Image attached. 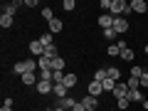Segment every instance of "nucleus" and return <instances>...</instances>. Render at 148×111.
I'll return each mask as SVG.
<instances>
[{
	"mask_svg": "<svg viewBox=\"0 0 148 111\" xmlns=\"http://www.w3.org/2000/svg\"><path fill=\"white\" fill-rule=\"evenodd\" d=\"M12 72L15 74H27V72H40V67H37V59H22V62H17L15 67H12Z\"/></svg>",
	"mask_w": 148,
	"mask_h": 111,
	"instance_id": "obj_1",
	"label": "nucleus"
},
{
	"mask_svg": "<svg viewBox=\"0 0 148 111\" xmlns=\"http://www.w3.org/2000/svg\"><path fill=\"white\" fill-rule=\"evenodd\" d=\"M131 10V3H126V0H114V5H111V15L114 17H126Z\"/></svg>",
	"mask_w": 148,
	"mask_h": 111,
	"instance_id": "obj_2",
	"label": "nucleus"
},
{
	"mask_svg": "<svg viewBox=\"0 0 148 111\" xmlns=\"http://www.w3.org/2000/svg\"><path fill=\"white\" fill-rule=\"evenodd\" d=\"M27 49H30V54H32L35 59H40V57L45 54V45L40 42V40H32V42L27 45Z\"/></svg>",
	"mask_w": 148,
	"mask_h": 111,
	"instance_id": "obj_3",
	"label": "nucleus"
},
{
	"mask_svg": "<svg viewBox=\"0 0 148 111\" xmlns=\"http://www.w3.org/2000/svg\"><path fill=\"white\" fill-rule=\"evenodd\" d=\"M128 20L126 17H114V30H116V35H126L128 32Z\"/></svg>",
	"mask_w": 148,
	"mask_h": 111,
	"instance_id": "obj_4",
	"label": "nucleus"
},
{
	"mask_svg": "<svg viewBox=\"0 0 148 111\" xmlns=\"http://www.w3.org/2000/svg\"><path fill=\"white\" fill-rule=\"evenodd\" d=\"M111 96H114V99H126V96H128V84H126V82H119V84H116V89H114V91H111Z\"/></svg>",
	"mask_w": 148,
	"mask_h": 111,
	"instance_id": "obj_5",
	"label": "nucleus"
},
{
	"mask_svg": "<svg viewBox=\"0 0 148 111\" xmlns=\"http://www.w3.org/2000/svg\"><path fill=\"white\" fill-rule=\"evenodd\" d=\"M20 79H22V86H37L40 74H37V72H27V74H22Z\"/></svg>",
	"mask_w": 148,
	"mask_h": 111,
	"instance_id": "obj_6",
	"label": "nucleus"
},
{
	"mask_svg": "<svg viewBox=\"0 0 148 111\" xmlns=\"http://www.w3.org/2000/svg\"><path fill=\"white\" fill-rule=\"evenodd\" d=\"M35 89L40 91L42 96H47V94H52V91H54V82H45V79H40V82H37V86H35Z\"/></svg>",
	"mask_w": 148,
	"mask_h": 111,
	"instance_id": "obj_7",
	"label": "nucleus"
},
{
	"mask_svg": "<svg viewBox=\"0 0 148 111\" xmlns=\"http://www.w3.org/2000/svg\"><path fill=\"white\" fill-rule=\"evenodd\" d=\"M101 91H104V84H101V82L91 79L89 84H86V94H91V96H101Z\"/></svg>",
	"mask_w": 148,
	"mask_h": 111,
	"instance_id": "obj_8",
	"label": "nucleus"
},
{
	"mask_svg": "<svg viewBox=\"0 0 148 111\" xmlns=\"http://www.w3.org/2000/svg\"><path fill=\"white\" fill-rule=\"evenodd\" d=\"M99 27H101V30L114 27V15H111V12H101V15H99Z\"/></svg>",
	"mask_w": 148,
	"mask_h": 111,
	"instance_id": "obj_9",
	"label": "nucleus"
},
{
	"mask_svg": "<svg viewBox=\"0 0 148 111\" xmlns=\"http://www.w3.org/2000/svg\"><path fill=\"white\" fill-rule=\"evenodd\" d=\"M77 104H79V99H74V96H64V99H59V101H57V104H54V106H62V109L72 111V109H74V106H77Z\"/></svg>",
	"mask_w": 148,
	"mask_h": 111,
	"instance_id": "obj_10",
	"label": "nucleus"
},
{
	"mask_svg": "<svg viewBox=\"0 0 148 111\" xmlns=\"http://www.w3.org/2000/svg\"><path fill=\"white\" fill-rule=\"evenodd\" d=\"M79 101L86 106V109H99V96H91V94H86V96H82Z\"/></svg>",
	"mask_w": 148,
	"mask_h": 111,
	"instance_id": "obj_11",
	"label": "nucleus"
},
{
	"mask_svg": "<svg viewBox=\"0 0 148 111\" xmlns=\"http://www.w3.org/2000/svg\"><path fill=\"white\" fill-rule=\"evenodd\" d=\"M131 104H143V91L141 89H128V96H126Z\"/></svg>",
	"mask_w": 148,
	"mask_h": 111,
	"instance_id": "obj_12",
	"label": "nucleus"
},
{
	"mask_svg": "<svg viewBox=\"0 0 148 111\" xmlns=\"http://www.w3.org/2000/svg\"><path fill=\"white\" fill-rule=\"evenodd\" d=\"M77 84H79V77H77L74 72H67V74H64V86H67V89H74Z\"/></svg>",
	"mask_w": 148,
	"mask_h": 111,
	"instance_id": "obj_13",
	"label": "nucleus"
},
{
	"mask_svg": "<svg viewBox=\"0 0 148 111\" xmlns=\"http://www.w3.org/2000/svg\"><path fill=\"white\" fill-rule=\"evenodd\" d=\"M131 10H133V12H138V15H143V12L148 10L146 0H131Z\"/></svg>",
	"mask_w": 148,
	"mask_h": 111,
	"instance_id": "obj_14",
	"label": "nucleus"
},
{
	"mask_svg": "<svg viewBox=\"0 0 148 111\" xmlns=\"http://www.w3.org/2000/svg\"><path fill=\"white\" fill-rule=\"evenodd\" d=\"M106 79L121 82V69H119V67H106Z\"/></svg>",
	"mask_w": 148,
	"mask_h": 111,
	"instance_id": "obj_15",
	"label": "nucleus"
},
{
	"mask_svg": "<svg viewBox=\"0 0 148 111\" xmlns=\"http://www.w3.org/2000/svg\"><path fill=\"white\" fill-rule=\"evenodd\" d=\"M37 40H40V42H42L45 45V47H52V45H54V35H52V32H42V35H40V37H37Z\"/></svg>",
	"mask_w": 148,
	"mask_h": 111,
	"instance_id": "obj_16",
	"label": "nucleus"
},
{
	"mask_svg": "<svg viewBox=\"0 0 148 111\" xmlns=\"http://www.w3.org/2000/svg\"><path fill=\"white\" fill-rule=\"evenodd\" d=\"M52 94L57 96V99H64V96H69V89L64 86V82H62V84H54V91H52Z\"/></svg>",
	"mask_w": 148,
	"mask_h": 111,
	"instance_id": "obj_17",
	"label": "nucleus"
},
{
	"mask_svg": "<svg viewBox=\"0 0 148 111\" xmlns=\"http://www.w3.org/2000/svg\"><path fill=\"white\" fill-rule=\"evenodd\" d=\"M64 30V22L59 20V17H54L52 22H49V32H52V35H57V32H62Z\"/></svg>",
	"mask_w": 148,
	"mask_h": 111,
	"instance_id": "obj_18",
	"label": "nucleus"
},
{
	"mask_svg": "<svg viewBox=\"0 0 148 111\" xmlns=\"http://www.w3.org/2000/svg\"><path fill=\"white\" fill-rule=\"evenodd\" d=\"M20 5H22L20 0H15V3H8L3 12H5V15H12V17H15V12H17V8H20Z\"/></svg>",
	"mask_w": 148,
	"mask_h": 111,
	"instance_id": "obj_19",
	"label": "nucleus"
},
{
	"mask_svg": "<svg viewBox=\"0 0 148 111\" xmlns=\"http://www.w3.org/2000/svg\"><path fill=\"white\" fill-rule=\"evenodd\" d=\"M121 59L123 62H133V59H136V52H133L131 47H123L121 49Z\"/></svg>",
	"mask_w": 148,
	"mask_h": 111,
	"instance_id": "obj_20",
	"label": "nucleus"
},
{
	"mask_svg": "<svg viewBox=\"0 0 148 111\" xmlns=\"http://www.w3.org/2000/svg\"><path fill=\"white\" fill-rule=\"evenodd\" d=\"M12 22H15L12 15H5V12L0 15V27H5V30H8V27H12Z\"/></svg>",
	"mask_w": 148,
	"mask_h": 111,
	"instance_id": "obj_21",
	"label": "nucleus"
},
{
	"mask_svg": "<svg viewBox=\"0 0 148 111\" xmlns=\"http://www.w3.org/2000/svg\"><path fill=\"white\" fill-rule=\"evenodd\" d=\"M37 67H40V69H52V59H49V57H45V54H42V57L37 59Z\"/></svg>",
	"mask_w": 148,
	"mask_h": 111,
	"instance_id": "obj_22",
	"label": "nucleus"
},
{
	"mask_svg": "<svg viewBox=\"0 0 148 111\" xmlns=\"http://www.w3.org/2000/svg\"><path fill=\"white\" fill-rule=\"evenodd\" d=\"M64 67H67V62H64V57H57V59L52 62V69H54V72H64Z\"/></svg>",
	"mask_w": 148,
	"mask_h": 111,
	"instance_id": "obj_23",
	"label": "nucleus"
},
{
	"mask_svg": "<svg viewBox=\"0 0 148 111\" xmlns=\"http://www.w3.org/2000/svg\"><path fill=\"white\" fill-rule=\"evenodd\" d=\"M45 57H49V59L54 62V59L59 57V54H57V47H54V45H52V47H45Z\"/></svg>",
	"mask_w": 148,
	"mask_h": 111,
	"instance_id": "obj_24",
	"label": "nucleus"
},
{
	"mask_svg": "<svg viewBox=\"0 0 148 111\" xmlns=\"http://www.w3.org/2000/svg\"><path fill=\"white\" fill-rule=\"evenodd\" d=\"M114 37H116V30H114V27L104 30V40H106V42H111V45H114Z\"/></svg>",
	"mask_w": 148,
	"mask_h": 111,
	"instance_id": "obj_25",
	"label": "nucleus"
},
{
	"mask_svg": "<svg viewBox=\"0 0 148 111\" xmlns=\"http://www.w3.org/2000/svg\"><path fill=\"white\" fill-rule=\"evenodd\" d=\"M101 84H104V91H114V89H116V84H119V82H114V79H104Z\"/></svg>",
	"mask_w": 148,
	"mask_h": 111,
	"instance_id": "obj_26",
	"label": "nucleus"
},
{
	"mask_svg": "<svg viewBox=\"0 0 148 111\" xmlns=\"http://www.w3.org/2000/svg\"><path fill=\"white\" fill-rule=\"evenodd\" d=\"M42 20H47V22H52V20H54L52 8H42Z\"/></svg>",
	"mask_w": 148,
	"mask_h": 111,
	"instance_id": "obj_27",
	"label": "nucleus"
},
{
	"mask_svg": "<svg viewBox=\"0 0 148 111\" xmlns=\"http://www.w3.org/2000/svg\"><path fill=\"white\" fill-rule=\"evenodd\" d=\"M94 79H96V82H104V79H106V67H99V69H96V72H94Z\"/></svg>",
	"mask_w": 148,
	"mask_h": 111,
	"instance_id": "obj_28",
	"label": "nucleus"
},
{
	"mask_svg": "<svg viewBox=\"0 0 148 111\" xmlns=\"http://www.w3.org/2000/svg\"><path fill=\"white\" fill-rule=\"evenodd\" d=\"M126 84H128V89H141V82H138L136 77H128V79H126Z\"/></svg>",
	"mask_w": 148,
	"mask_h": 111,
	"instance_id": "obj_29",
	"label": "nucleus"
},
{
	"mask_svg": "<svg viewBox=\"0 0 148 111\" xmlns=\"http://www.w3.org/2000/svg\"><path fill=\"white\" fill-rule=\"evenodd\" d=\"M128 106H131V101H128V99H119L116 101V109H121V111H128Z\"/></svg>",
	"mask_w": 148,
	"mask_h": 111,
	"instance_id": "obj_30",
	"label": "nucleus"
},
{
	"mask_svg": "<svg viewBox=\"0 0 148 111\" xmlns=\"http://www.w3.org/2000/svg\"><path fill=\"white\" fill-rule=\"evenodd\" d=\"M62 8H64V12H72L74 8H77V3H74V0H64V3H62Z\"/></svg>",
	"mask_w": 148,
	"mask_h": 111,
	"instance_id": "obj_31",
	"label": "nucleus"
},
{
	"mask_svg": "<svg viewBox=\"0 0 148 111\" xmlns=\"http://www.w3.org/2000/svg\"><path fill=\"white\" fill-rule=\"evenodd\" d=\"M52 82H54V84H62V82H64V72H54Z\"/></svg>",
	"mask_w": 148,
	"mask_h": 111,
	"instance_id": "obj_32",
	"label": "nucleus"
},
{
	"mask_svg": "<svg viewBox=\"0 0 148 111\" xmlns=\"http://www.w3.org/2000/svg\"><path fill=\"white\" fill-rule=\"evenodd\" d=\"M138 82H141V89H148V72H143Z\"/></svg>",
	"mask_w": 148,
	"mask_h": 111,
	"instance_id": "obj_33",
	"label": "nucleus"
},
{
	"mask_svg": "<svg viewBox=\"0 0 148 111\" xmlns=\"http://www.w3.org/2000/svg\"><path fill=\"white\" fill-rule=\"evenodd\" d=\"M141 74H143V69H141V67H131V77H136V79H141Z\"/></svg>",
	"mask_w": 148,
	"mask_h": 111,
	"instance_id": "obj_34",
	"label": "nucleus"
},
{
	"mask_svg": "<svg viewBox=\"0 0 148 111\" xmlns=\"http://www.w3.org/2000/svg\"><path fill=\"white\" fill-rule=\"evenodd\" d=\"M22 5H25V8H37V0H25Z\"/></svg>",
	"mask_w": 148,
	"mask_h": 111,
	"instance_id": "obj_35",
	"label": "nucleus"
},
{
	"mask_svg": "<svg viewBox=\"0 0 148 111\" xmlns=\"http://www.w3.org/2000/svg\"><path fill=\"white\" fill-rule=\"evenodd\" d=\"M72 111H89V109H86V106H84V104H82V101H79V104L74 106V109H72Z\"/></svg>",
	"mask_w": 148,
	"mask_h": 111,
	"instance_id": "obj_36",
	"label": "nucleus"
},
{
	"mask_svg": "<svg viewBox=\"0 0 148 111\" xmlns=\"http://www.w3.org/2000/svg\"><path fill=\"white\" fill-rule=\"evenodd\" d=\"M0 111H12V106H3V109H0Z\"/></svg>",
	"mask_w": 148,
	"mask_h": 111,
	"instance_id": "obj_37",
	"label": "nucleus"
},
{
	"mask_svg": "<svg viewBox=\"0 0 148 111\" xmlns=\"http://www.w3.org/2000/svg\"><path fill=\"white\" fill-rule=\"evenodd\" d=\"M52 111H67V109H62V106H54V109Z\"/></svg>",
	"mask_w": 148,
	"mask_h": 111,
	"instance_id": "obj_38",
	"label": "nucleus"
},
{
	"mask_svg": "<svg viewBox=\"0 0 148 111\" xmlns=\"http://www.w3.org/2000/svg\"><path fill=\"white\" fill-rule=\"evenodd\" d=\"M143 52H146V54H148V45H143Z\"/></svg>",
	"mask_w": 148,
	"mask_h": 111,
	"instance_id": "obj_39",
	"label": "nucleus"
},
{
	"mask_svg": "<svg viewBox=\"0 0 148 111\" xmlns=\"http://www.w3.org/2000/svg\"><path fill=\"white\" fill-rule=\"evenodd\" d=\"M89 111H99V109H89Z\"/></svg>",
	"mask_w": 148,
	"mask_h": 111,
	"instance_id": "obj_40",
	"label": "nucleus"
},
{
	"mask_svg": "<svg viewBox=\"0 0 148 111\" xmlns=\"http://www.w3.org/2000/svg\"><path fill=\"white\" fill-rule=\"evenodd\" d=\"M37 111H42V109H37ZM45 111H47V109H45Z\"/></svg>",
	"mask_w": 148,
	"mask_h": 111,
	"instance_id": "obj_41",
	"label": "nucleus"
},
{
	"mask_svg": "<svg viewBox=\"0 0 148 111\" xmlns=\"http://www.w3.org/2000/svg\"><path fill=\"white\" fill-rule=\"evenodd\" d=\"M116 111H121V109H116Z\"/></svg>",
	"mask_w": 148,
	"mask_h": 111,
	"instance_id": "obj_42",
	"label": "nucleus"
},
{
	"mask_svg": "<svg viewBox=\"0 0 148 111\" xmlns=\"http://www.w3.org/2000/svg\"><path fill=\"white\" fill-rule=\"evenodd\" d=\"M146 111H148V109H146Z\"/></svg>",
	"mask_w": 148,
	"mask_h": 111,
	"instance_id": "obj_43",
	"label": "nucleus"
}]
</instances>
